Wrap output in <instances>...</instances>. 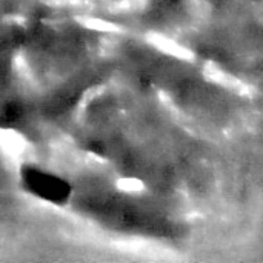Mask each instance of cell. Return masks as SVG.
<instances>
[{"mask_svg": "<svg viewBox=\"0 0 263 263\" xmlns=\"http://www.w3.org/2000/svg\"><path fill=\"white\" fill-rule=\"evenodd\" d=\"M25 177L29 183V188L34 191L37 190V193L46 199H54V197L62 199L63 194L69 190L62 180H57L55 177H51L39 171H31Z\"/></svg>", "mask_w": 263, "mask_h": 263, "instance_id": "cell-1", "label": "cell"}]
</instances>
